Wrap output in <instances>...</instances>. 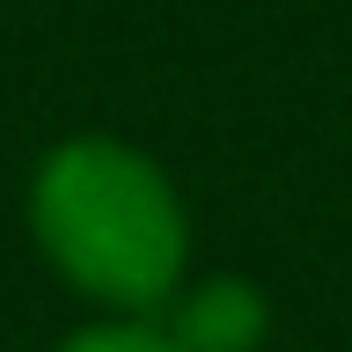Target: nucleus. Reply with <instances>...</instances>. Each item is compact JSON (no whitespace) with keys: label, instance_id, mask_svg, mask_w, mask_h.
<instances>
[{"label":"nucleus","instance_id":"7ed1b4c3","mask_svg":"<svg viewBox=\"0 0 352 352\" xmlns=\"http://www.w3.org/2000/svg\"><path fill=\"white\" fill-rule=\"evenodd\" d=\"M59 352H176V345H169V330H154L147 316H110V323L74 330Z\"/></svg>","mask_w":352,"mask_h":352},{"label":"nucleus","instance_id":"f03ea898","mask_svg":"<svg viewBox=\"0 0 352 352\" xmlns=\"http://www.w3.org/2000/svg\"><path fill=\"white\" fill-rule=\"evenodd\" d=\"M272 338V301L250 279H206L191 286L169 316V345L176 352H257Z\"/></svg>","mask_w":352,"mask_h":352},{"label":"nucleus","instance_id":"f257e3e1","mask_svg":"<svg viewBox=\"0 0 352 352\" xmlns=\"http://www.w3.org/2000/svg\"><path fill=\"white\" fill-rule=\"evenodd\" d=\"M30 235H37L44 264L74 294L103 301L110 316H147V308L176 301L184 257H191L176 184L140 147L103 140V132L66 140L37 162Z\"/></svg>","mask_w":352,"mask_h":352}]
</instances>
